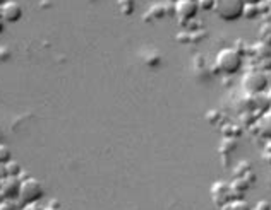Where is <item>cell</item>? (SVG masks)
Here are the masks:
<instances>
[{"label":"cell","instance_id":"1","mask_svg":"<svg viewBox=\"0 0 271 210\" xmlns=\"http://www.w3.org/2000/svg\"><path fill=\"white\" fill-rule=\"evenodd\" d=\"M214 64H216V69L222 72V74L233 75V74H237L240 70V67H242V55H240V51L235 48H223L218 51Z\"/></svg>","mask_w":271,"mask_h":210},{"label":"cell","instance_id":"2","mask_svg":"<svg viewBox=\"0 0 271 210\" xmlns=\"http://www.w3.org/2000/svg\"><path fill=\"white\" fill-rule=\"evenodd\" d=\"M214 14L222 20L233 23L244 15L245 4L242 0H214Z\"/></svg>","mask_w":271,"mask_h":210},{"label":"cell","instance_id":"3","mask_svg":"<svg viewBox=\"0 0 271 210\" xmlns=\"http://www.w3.org/2000/svg\"><path fill=\"white\" fill-rule=\"evenodd\" d=\"M242 89L250 96L261 94V92L268 89V77L263 72H258V70L247 72L242 79Z\"/></svg>","mask_w":271,"mask_h":210},{"label":"cell","instance_id":"4","mask_svg":"<svg viewBox=\"0 0 271 210\" xmlns=\"http://www.w3.org/2000/svg\"><path fill=\"white\" fill-rule=\"evenodd\" d=\"M42 197H43V186L38 179L28 178L21 183V188H19V198H21L23 203H34Z\"/></svg>","mask_w":271,"mask_h":210},{"label":"cell","instance_id":"5","mask_svg":"<svg viewBox=\"0 0 271 210\" xmlns=\"http://www.w3.org/2000/svg\"><path fill=\"white\" fill-rule=\"evenodd\" d=\"M197 0H177L175 4V15L180 23H187V20L194 19L197 15Z\"/></svg>","mask_w":271,"mask_h":210},{"label":"cell","instance_id":"6","mask_svg":"<svg viewBox=\"0 0 271 210\" xmlns=\"http://www.w3.org/2000/svg\"><path fill=\"white\" fill-rule=\"evenodd\" d=\"M211 200L214 202V205H218V207H223L225 203H228L230 200H233L232 198V190H230V183H225V181L213 183Z\"/></svg>","mask_w":271,"mask_h":210},{"label":"cell","instance_id":"7","mask_svg":"<svg viewBox=\"0 0 271 210\" xmlns=\"http://www.w3.org/2000/svg\"><path fill=\"white\" fill-rule=\"evenodd\" d=\"M0 17H2L4 23H11V24L17 23L23 17V7L17 2L11 0V2H7L6 5L0 7Z\"/></svg>","mask_w":271,"mask_h":210},{"label":"cell","instance_id":"8","mask_svg":"<svg viewBox=\"0 0 271 210\" xmlns=\"http://www.w3.org/2000/svg\"><path fill=\"white\" fill-rule=\"evenodd\" d=\"M19 188H21V183L17 181V178L9 176L6 181H4L0 193H2L6 198H16V197H19Z\"/></svg>","mask_w":271,"mask_h":210},{"label":"cell","instance_id":"9","mask_svg":"<svg viewBox=\"0 0 271 210\" xmlns=\"http://www.w3.org/2000/svg\"><path fill=\"white\" fill-rule=\"evenodd\" d=\"M258 127V133L264 138H271V111H266L259 116V120L256 121Z\"/></svg>","mask_w":271,"mask_h":210},{"label":"cell","instance_id":"10","mask_svg":"<svg viewBox=\"0 0 271 210\" xmlns=\"http://www.w3.org/2000/svg\"><path fill=\"white\" fill-rule=\"evenodd\" d=\"M222 210H250V207L242 198H235V200H230L228 203H225Z\"/></svg>","mask_w":271,"mask_h":210},{"label":"cell","instance_id":"11","mask_svg":"<svg viewBox=\"0 0 271 210\" xmlns=\"http://www.w3.org/2000/svg\"><path fill=\"white\" fill-rule=\"evenodd\" d=\"M9 161H12L11 149L4 145V143H0V164H7Z\"/></svg>","mask_w":271,"mask_h":210},{"label":"cell","instance_id":"12","mask_svg":"<svg viewBox=\"0 0 271 210\" xmlns=\"http://www.w3.org/2000/svg\"><path fill=\"white\" fill-rule=\"evenodd\" d=\"M6 167H7V174L9 176H12V178H17L19 173H21V166H19L16 161H9L6 164Z\"/></svg>","mask_w":271,"mask_h":210},{"label":"cell","instance_id":"13","mask_svg":"<svg viewBox=\"0 0 271 210\" xmlns=\"http://www.w3.org/2000/svg\"><path fill=\"white\" fill-rule=\"evenodd\" d=\"M235 140H232V138H225L223 140V143H222V147H225V149H220V152L222 154H225V152H233L235 151Z\"/></svg>","mask_w":271,"mask_h":210},{"label":"cell","instance_id":"14","mask_svg":"<svg viewBox=\"0 0 271 210\" xmlns=\"http://www.w3.org/2000/svg\"><path fill=\"white\" fill-rule=\"evenodd\" d=\"M199 10H213L214 9V0H197Z\"/></svg>","mask_w":271,"mask_h":210},{"label":"cell","instance_id":"15","mask_svg":"<svg viewBox=\"0 0 271 210\" xmlns=\"http://www.w3.org/2000/svg\"><path fill=\"white\" fill-rule=\"evenodd\" d=\"M250 210H271V205L266 202V200H261V202L256 205L254 208H250Z\"/></svg>","mask_w":271,"mask_h":210},{"label":"cell","instance_id":"16","mask_svg":"<svg viewBox=\"0 0 271 210\" xmlns=\"http://www.w3.org/2000/svg\"><path fill=\"white\" fill-rule=\"evenodd\" d=\"M9 174H7V167L6 164H0V179H7Z\"/></svg>","mask_w":271,"mask_h":210},{"label":"cell","instance_id":"17","mask_svg":"<svg viewBox=\"0 0 271 210\" xmlns=\"http://www.w3.org/2000/svg\"><path fill=\"white\" fill-rule=\"evenodd\" d=\"M0 210H16V207L9 202H4V203H0Z\"/></svg>","mask_w":271,"mask_h":210},{"label":"cell","instance_id":"18","mask_svg":"<svg viewBox=\"0 0 271 210\" xmlns=\"http://www.w3.org/2000/svg\"><path fill=\"white\" fill-rule=\"evenodd\" d=\"M242 2H244L245 5H258L261 0H242Z\"/></svg>","mask_w":271,"mask_h":210},{"label":"cell","instance_id":"19","mask_svg":"<svg viewBox=\"0 0 271 210\" xmlns=\"http://www.w3.org/2000/svg\"><path fill=\"white\" fill-rule=\"evenodd\" d=\"M2 31H4V20L0 17V34H2Z\"/></svg>","mask_w":271,"mask_h":210},{"label":"cell","instance_id":"20","mask_svg":"<svg viewBox=\"0 0 271 210\" xmlns=\"http://www.w3.org/2000/svg\"><path fill=\"white\" fill-rule=\"evenodd\" d=\"M7 2H11V0H0V7H2V5H6Z\"/></svg>","mask_w":271,"mask_h":210},{"label":"cell","instance_id":"21","mask_svg":"<svg viewBox=\"0 0 271 210\" xmlns=\"http://www.w3.org/2000/svg\"><path fill=\"white\" fill-rule=\"evenodd\" d=\"M268 99H269V108H271V91H269V94H268Z\"/></svg>","mask_w":271,"mask_h":210}]
</instances>
